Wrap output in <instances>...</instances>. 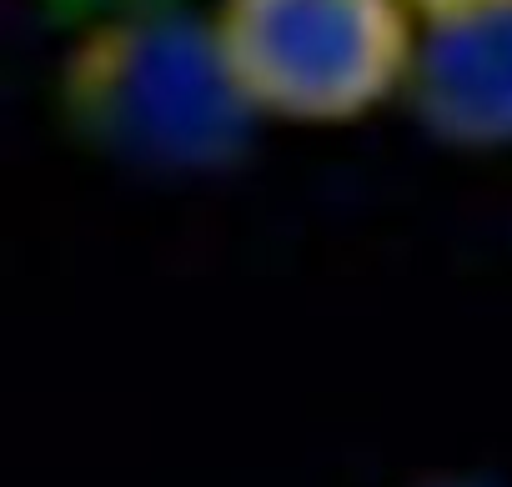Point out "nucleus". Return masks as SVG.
I'll use <instances>...</instances> for the list:
<instances>
[{"label": "nucleus", "mask_w": 512, "mask_h": 487, "mask_svg": "<svg viewBox=\"0 0 512 487\" xmlns=\"http://www.w3.org/2000/svg\"><path fill=\"white\" fill-rule=\"evenodd\" d=\"M76 126L116 156L151 166L226 161L251 126L211 21L141 6L96 26L66 71Z\"/></svg>", "instance_id": "f257e3e1"}, {"label": "nucleus", "mask_w": 512, "mask_h": 487, "mask_svg": "<svg viewBox=\"0 0 512 487\" xmlns=\"http://www.w3.org/2000/svg\"><path fill=\"white\" fill-rule=\"evenodd\" d=\"M407 0H221L211 26L256 116L352 121L407 86Z\"/></svg>", "instance_id": "f03ea898"}, {"label": "nucleus", "mask_w": 512, "mask_h": 487, "mask_svg": "<svg viewBox=\"0 0 512 487\" xmlns=\"http://www.w3.org/2000/svg\"><path fill=\"white\" fill-rule=\"evenodd\" d=\"M407 101L417 121L457 146L512 141V0L417 26Z\"/></svg>", "instance_id": "7ed1b4c3"}, {"label": "nucleus", "mask_w": 512, "mask_h": 487, "mask_svg": "<svg viewBox=\"0 0 512 487\" xmlns=\"http://www.w3.org/2000/svg\"><path fill=\"white\" fill-rule=\"evenodd\" d=\"M407 6L422 16V21H437V16H457V11H482V6H502V0H407Z\"/></svg>", "instance_id": "20e7f679"}, {"label": "nucleus", "mask_w": 512, "mask_h": 487, "mask_svg": "<svg viewBox=\"0 0 512 487\" xmlns=\"http://www.w3.org/2000/svg\"><path fill=\"white\" fill-rule=\"evenodd\" d=\"M427 487H487V482H427Z\"/></svg>", "instance_id": "39448f33"}]
</instances>
